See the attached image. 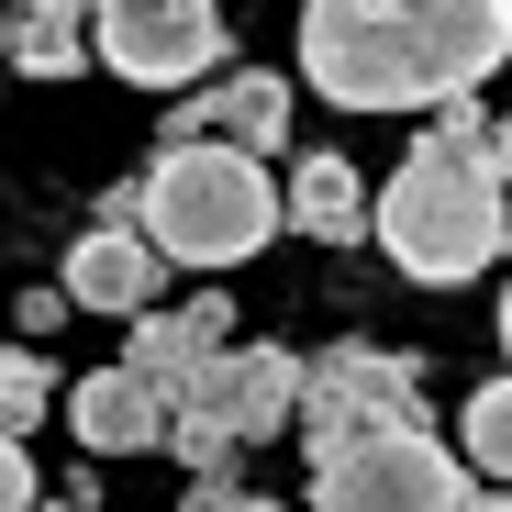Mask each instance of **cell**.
<instances>
[{"label": "cell", "instance_id": "obj_1", "mask_svg": "<svg viewBox=\"0 0 512 512\" xmlns=\"http://www.w3.org/2000/svg\"><path fill=\"white\" fill-rule=\"evenodd\" d=\"M368 234L390 245V268L423 279V290L479 279L490 256L512 245V156H501V123H479V101H446L435 123L412 134V156L379 179Z\"/></svg>", "mask_w": 512, "mask_h": 512}, {"label": "cell", "instance_id": "obj_2", "mask_svg": "<svg viewBox=\"0 0 512 512\" xmlns=\"http://www.w3.org/2000/svg\"><path fill=\"white\" fill-rule=\"evenodd\" d=\"M134 234L167 268H234L279 234V179L234 145H156V167L134 179Z\"/></svg>", "mask_w": 512, "mask_h": 512}, {"label": "cell", "instance_id": "obj_3", "mask_svg": "<svg viewBox=\"0 0 512 512\" xmlns=\"http://www.w3.org/2000/svg\"><path fill=\"white\" fill-rule=\"evenodd\" d=\"M301 90L334 112H435L412 0H312L301 12Z\"/></svg>", "mask_w": 512, "mask_h": 512}, {"label": "cell", "instance_id": "obj_4", "mask_svg": "<svg viewBox=\"0 0 512 512\" xmlns=\"http://www.w3.org/2000/svg\"><path fill=\"white\" fill-rule=\"evenodd\" d=\"M290 423H301L312 468L346 457L357 435H412L423 423V368L401 346H323V357H301V412Z\"/></svg>", "mask_w": 512, "mask_h": 512}, {"label": "cell", "instance_id": "obj_5", "mask_svg": "<svg viewBox=\"0 0 512 512\" xmlns=\"http://www.w3.org/2000/svg\"><path fill=\"white\" fill-rule=\"evenodd\" d=\"M234 56V23L212 0H101L90 12V67L134 78V90H201Z\"/></svg>", "mask_w": 512, "mask_h": 512}, {"label": "cell", "instance_id": "obj_6", "mask_svg": "<svg viewBox=\"0 0 512 512\" xmlns=\"http://www.w3.org/2000/svg\"><path fill=\"white\" fill-rule=\"evenodd\" d=\"M312 512H468V468H457V446H435V423L357 435L346 457L312 468Z\"/></svg>", "mask_w": 512, "mask_h": 512}, {"label": "cell", "instance_id": "obj_7", "mask_svg": "<svg viewBox=\"0 0 512 512\" xmlns=\"http://www.w3.org/2000/svg\"><path fill=\"white\" fill-rule=\"evenodd\" d=\"M167 412H201V423H223L234 446H268V435H290V412H301V357L290 346H212Z\"/></svg>", "mask_w": 512, "mask_h": 512}, {"label": "cell", "instance_id": "obj_8", "mask_svg": "<svg viewBox=\"0 0 512 512\" xmlns=\"http://www.w3.org/2000/svg\"><path fill=\"white\" fill-rule=\"evenodd\" d=\"M167 145H234L268 167L290 145V78L279 67H223L212 90H190L179 112H167Z\"/></svg>", "mask_w": 512, "mask_h": 512}, {"label": "cell", "instance_id": "obj_9", "mask_svg": "<svg viewBox=\"0 0 512 512\" xmlns=\"http://www.w3.org/2000/svg\"><path fill=\"white\" fill-rule=\"evenodd\" d=\"M412 34H423V78H435V112H446L512 67V0H423Z\"/></svg>", "mask_w": 512, "mask_h": 512}, {"label": "cell", "instance_id": "obj_10", "mask_svg": "<svg viewBox=\"0 0 512 512\" xmlns=\"http://www.w3.org/2000/svg\"><path fill=\"white\" fill-rule=\"evenodd\" d=\"M67 435H78V457H90V468H112V457H156L167 446V401L112 357V368H90V379H67Z\"/></svg>", "mask_w": 512, "mask_h": 512}, {"label": "cell", "instance_id": "obj_11", "mask_svg": "<svg viewBox=\"0 0 512 512\" xmlns=\"http://www.w3.org/2000/svg\"><path fill=\"white\" fill-rule=\"evenodd\" d=\"M67 312H123V323H145L156 312V290H167V256L145 245V234H123V223H90L67 245Z\"/></svg>", "mask_w": 512, "mask_h": 512}, {"label": "cell", "instance_id": "obj_12", "mask_svg": "<svg viewBox=\"0 0 512 512\" xmlns=\"http://www.w3.org/2000/svg\"><path fill=\"white\" fill-rule=\"evenodd\" d=\"M279 223H301L312 245H357V234H368V167L334 156V145L290 156V179H279Z\"/></svg>", "mask_w": 512, "mask_h": 512}, {"label": "cell", "instance_id": "obj_13", "mask_svg": "<svg viewBox=\"0 0 512 512\" xmlns=\"http://www.w3.org/2000/svg\"><path fill=\"white\" fill-rule=\"evenodd\" d=\"M0 45H12L23 78H78L90 67V12H78V0H23V12L0 23Z\"/></svg>", "mask_w": 512, "mask_h": 512}, {"label": "cell", "instance_id": "obj_14", "mask_svg": "<svg viewBox=\"0 0 512 512\" xmlns=\"http://www.w3.org/2000/svg\"><path fill=\"white\" fill-rule=\"evenodd\" d=\"M457 468L490 479V490H512V368L468 390V412H457Z\"/></svg>", "mask_w": 512, "mask_h": 512}, {"label": "cell", "instance_id": "obj_15", "mask_svg": "<svg viewBox=\"0 0 512 512\" xmlns=\"http://www.w3.org/2000/svg\"><path fill=\"white\" fill-rule=\"evenodd\" d=\"M56 401H67V390H56V368H45V357H23V346L0 357V435H12V446H34V423H45Z\"/></svg>", "mask_w": 512, "mask_h": 512}, {"label": "cell", "instance_id": "obj_16", "mask_svg": "<svg viewBox=\"0 0 512 512\" xmlns=\"http://www.w3.org/2000/svg\"><path fill=\"white\" fill-rule=\"evenodd\" d=\"M179 512H279V501H256L245 479H190V490H179Z\"/></svg>", "mask_w": 512, "mask_h": 512}, {"label": "cell", "instance_id": "obj_17", "mask_svg": "<svg viewBox=\"0 0 512 512\" xmlns=\"http://www.w3.org/2000/svg\"><path fill=\"white\" fill-rule=\"evenodd\" d=\"M45 501V479H34V457L12 446V435H0V512H34Z\"/></svg>", "mask_w": 512, "mask_h": 512}, {"label": "cell", "instance_id": "obj_18", "mask_svg": "<svg viewBox=\"0 0 512 512\" xmlns=\"http://www.w3.org/2000/svg\"><path fill=\"white\" fill-rule=\"evenodd\" d=\"M12 323H23V334H56V323H67V290H23V312H12Z\"/></svg>", "mask_w": 512, "mask_h": 512}, {"label": "cell", "instance_id": "obj_19", "mask_svg": "<svg viewBox=\"0 0 512 512\" xmlns=\"http://www.w3.org/2000/svg\"><path fill=\"white\" fill-rule=\"evenodd\" d=\"M468 512H512V490H468Z\"/></svg>", "mask_w": 512, "mask_h": 512}, {"label": "cell", "instance_id": "obj_20", "mask_svg": "<svg viewBox=\"0 0 512 512\" xmlns=\"http://www.w3.org/2000/svg\"><path fill=\"white\" fill-rule=\"evenodd\" d=\"M501 357H512V290H501Z\"/></svg>", "mask_w": 512, "mask_h": 512}, {"label": "cell", "instance_id": "obj_21", "mask_svg": "<svg viewBox=\"0 0 512 512\" xmlns=\"http://www.w3.org/2000/svg\"><path fill=\"white\" fill-rule=\"evenodd\" d=\"M501 156H512V123H501Z\"/></svg>", "mask_w": 512, "mask_h": 512}]
</instances>
